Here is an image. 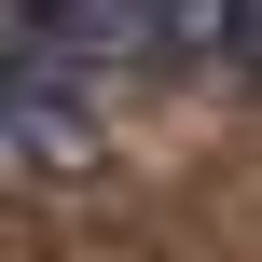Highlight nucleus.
<instances>
[{
  "instance_id": "1",
  "label": "nucleus",
  "mask_w": 262,
  "mask_h": 262,
  "mask_svg": "<svg viewBox=\"0 0 262 262\" xmlns=\"http://www.w3.org/2000/svg\"><path fill=\"white\" fill-rule=\"evenodd\" d=\"M0 41H14V69H41V83H97V97H111V69L180 55V0H14Z\"/></svg>"
},
{
  "instance_id": "2",
  "label": "nucleus",
  "mask_w": 262,
  "mask_h": 262,
  "mask_svg": "<svg viewBox=\"0 0 262 262\" xmlns=\"http://www.w3.org/2000/svg\"><path fill=\"white\" fill-rule=\"evenodd\" d=\"M180 55H221V69H262V0H180Z\"/></svg>"
}]
</instances>
